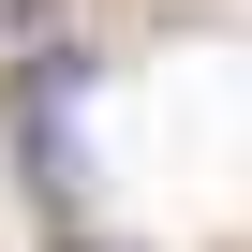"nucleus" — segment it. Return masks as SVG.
<instances>
[{"label":"nucleus","mask_w":252,"mask_h":252,"mask_svg":"<svg viewBox=\"0 0 252 252\" xmlns=\"http://www.w3.org/2000/svg\"><path fill=\"white\" fill-rule=\"evenodd\" d=\"M45 15H60V0H0V30H45Z\"/></svg>","instance_id":"nucleus-2"},{"label":"nucleus","mask_w":252,"mask_h":252,"mask_svg":"<svg viewBox=\"0 0 252 252\" xmlns=\"http://www.w3.org/2000/svg\"><path fill=\"white\" fill-rule=\"evenodd\" d=\"M45 252H119V237H104V222H60V237H45Z\"/></svg>","instance_id":"nucleus-1"}]
</instances>
